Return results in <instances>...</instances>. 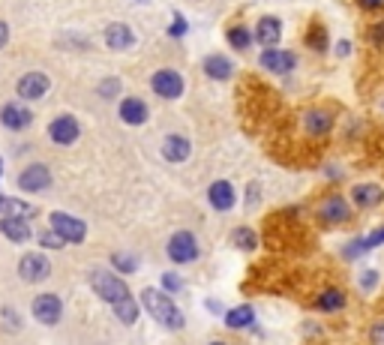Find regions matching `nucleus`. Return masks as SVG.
<instances>
[{
    "mask_svg": "<svg viewBox=\"0 0 384 345\" xmlns=\"http://www.w3.org/2000/svg\"><path fill=\"white\" fill-rule=\"evenodd\" d=\"M91 289L109 303V307L114 309V315H117L124 324L133 327L138 322V300L133 298L126 279H120V274H114V270H93Z\"/></svg>",
    "mask_w": 384,
    "mask_h": 345,
    "instance_id": "1",
    "label": "nucleus"
},
{
    "mask_svg": "<svg viewBox=\"0 0 384 345\" xmlns=\"http://www.w3.org/2000/svg\"><path fill=\"white\" fill-rule=\"evenodd\" d=\"M142 307L147 309V315H150L157 324L166 327V331H181V327L186 324L181 307H177L162 289H144L142 291Z\"/></svg>",
    "mask_w": 384,
    "mask_h": 345,
    "instance_id": "2",
    "label": "nucleus"
},
{
    "mask_svg": "<svg viewBox=\"0 0 384 345\" xmlns=\"http://www.w3.org/2000/svg\"><path fill=\"white\" fill-rule=\"evenodd\" d=\"M168 258L174 261V265H190V261L199 258V241H195L192 232H186V228H181V232H174L168 237Z\"/></svg>",
    "mask_w": 384,
    "mask_h": 345,
    "instance_id": "3",
    "label": "nucleus"
},
{
    "mask_svg": "<svg viewBox=\"0 0 384 345\" xmlns=\"http://www.w3.org/2000/svg\"><path fill=\"white\" fill-rule=\"evenodd\" d=\"M48 223H52V232L60 234V241H63V243H84V237H87V225L81 223V219L69 216V213L54 210L52 216H48Z\"/></svg>",
    "mask_w": 384,
    "mask_h": 345,
    "instance_id": "4",
    "label": "nucleus"
},
{
    "mask_svg": "<svg viewBox=\"0 0 384 345\" xmlns=\"http://www.w3.org/2000/svg\"><path fill=\"white\" fill-rule=\"evenodd\" d=\"M19 276L24 282H45L52 276V261L43 252H24L19 261Z\"/></svg>",
    "mask_w": 384,
    "mask_h": 345,
    "instance_id": "5",
    "label": "nucleus"
},
{
    "mask_svg": "<svg viewBox=\"0 0 384 345\" xmlns=\"http://www.w3.org/2000/svg\"><path fill=\"white\" fill-rule=\"evenodd\" d=\"M150 87L157 96H162V100H177V96L183 93V78H181V72H174V69H159V72H153Z\"/></svg>",
    "mask_w": 384,
    "mask_h": 345,
    "instance_id": "6",
    "label": "nucleus"
},
{
    "mask_svg": "<svg viewBox=\"0 0 384 345\" xmlns=\"http://www.w3.org/2000/svg\"><path fill=\"white\" fill-rule=\"evenodd\" d=\"M34 318L39 324H45V327H54L57 322H60V315H63V303L57 294H39V298L34 300Z\"/></svg>",
    "mask_w": 384,
    "mask_h": 345,
    "instance_id": "7",
    "label": "nucleus"
},
{
    "mask_svg": "<svg viewBox=\"0 0 384 345\" xmlns=\"http://www.w3.org/2000/svg\"><path fill=\"white\" fill-rule=\"evenodd\" d=\"M19 186L24 192H45L48 186H52V171H48L43 162H34V166H27L19 175Z\"/></svg>",
    "mask_w": 384,
    "mask_h": 345,
    "instance_id": "8",
    "label": "nucleus"
},
{
    "mask_svg": "<svg viewBox=\"0 0 384 345\" xmlns=\"http://www.w3.org/2000/svg\"><path fill=\"white\" fill-rule=\"evenodd\" d=\"M48 87H52V81H48V76H43V72H27V76H21L19 85H15L21 100H30V102L43 100L48 93Z\"/></svg>",
    "mask_w": 384,
    "mask_h": 345,
    "instance_id": "9",
    "label": "nucleus"
},
{
    "mask_svg": "<svg viewBox=\"0 0 384 345\" xmlns=\"http://www.w3.org/2000/svg\"><path fill=\"white\" fill-rule=\"evenodd\" d=\"M48 135H52L54 144H72L81 135V126H78L76 118H69V114H60V118L52 120V126H48Z\"/></svg>",
    "mask_w": 384,
    "mask_h": 345,
    "instance_id": "10",
    "label": "nucleus"
},
{
    "mask_svg": "<svg viewBox=\"0 0 384 345\" xmlns=\"http://www.w3.org/2000/svg\"><path fill=\"white\" fill-rule=\"evenodd\" d=\"M192 153V144L190 138L181 135V133H168L166 142H162V156H166L168 162H186Z\"/></svg>",
    "mask_w": 384,
    "mask_h": 345,
    "instance_id": "11",
    "label": "nucleus"
},
{
    "mask_svg": "<svg viewBox=\"0 0 384 345\" xmlns=\"http://www.w3.org/2000/svg\"><path fill=\"white\" fill-rule=\"evenodd\" d=\"M207 201L214 210H231L234 208V186L228 183V180H214L207 190Z\"/></svg>",
    "mask_w": 384,
    "mask_h": 345,
    "instance_id": "12",
    "label": "nucleus"
},
{
    "mask_svg": "<svg viewBox=\"0 0 384 345\" xmlns=\"http://www.w3.org/2000/svg\"><path fill=\"white\" fill-rule=\"evenodd\" d=\"M30 120H34V114H30L24 105H3V111H0V123H3L6 129H12V133H21V129L30 126Z\"/></svg>",
    "mask_w": 384,
    "mask_h": 345,
    "instance_id": "13",
    "label": "nucleus"
},
{
    "mask_svg": "<svg viewBox=\"0 0 384 345\" xmlns=\"http://www.w3.org/2000/svg\"><path fill=\"white\" fill-rule=\"evenodd\" d=\"M351 201H354L357 208H379L384 201V190L379 183H357L354 190H351Z\"/></svg>",
    "mask_w": 384,
    "mask_h": 345,
    "instance_id": "14",
    "label": "nucleus"
},
{
    "mask_svg": "<svg viewBox=\"0 0 384 345\" xmlns=\"http://www.w3.org/2000/svg\"><path fill=\"white\" fill-rule=\"evenodd\" d=\"M318 216H321L324 223H346V219L351 216V208L339 199V195H330V199L321 201V208H318Z\"/></svg>",
    "mask_w": 384,
    "mask_h": 345,
    "instance_id": "15",
    "label": "nucleus"
},
{
    "mask_svg": "<svg viewBox=\"0 0 384 345\" xmlns=\"http://www.w3.org/2000/svg\"><path fill=\"white\" fill-rule=\"evenodd\" d=\"M280 36H282V21L273 19V15H264V19L258 21V27H256V39L261 45L273 48L276 43H280Z\"/></svg>",
    "mask_w": 384,
    "mask_h": 345,
    "instance_id": "16",
    "label": "nucleus"
},
{
    "mask_svg": "<svg viewBox=\"0 0 384 345\" xmlns=\"http://www.w3.org/2000/svg\"><path fill=\"white\" fill-rule=\"evenodd\" d=\"M304 126L309 135H328L330 126H333V114L324 111V109H309L306 118H304Z\"/></svg>",
    "mask_w": 384,
    "mask_h": 345,
    "instance_id": "17",
    "label": "nucleus"
},
{
    "mask_svg": "<svg viewBox=\"0 0 384 345\" xmlns=\"http://www.w3.org/2000/svg\"><path fill=\"white\" fill-rule=\"evenodd\" d=\"M133 43H135V36L126 24H109L105 27V45L114 48V52H126Z\"/></svg>",
    "mask_w": 384,
    "mask_h": 345,
    "instance_id": "18",
    "label": "nucleus"
},
{
    "mask_svg": "<svg viewBox=\"0 0 384 345\" xmlns=\"http://www.w3.org/2000/svg\"><path fill=\"white\" fill-rule=\"evenodd\" d=\"M261 67L271 69V72H291L294 69V54L289 52H276V48H267L264 54H261Z\"/></svg>",
    "mask_w": 384,
    "mask_h": 345,
    "instance_id": "19",
    "label": "nucleus"
},
{
    "mask_svg": "<svg viewBox=\"0 0 384 345\" xmlns=\"http://www.w3.org/2000/svg\"><path fill=\"white\" fill-rule=\"evenodd\" d=\"M120 120L129 123V126H142L147 120V105L138 96H129V100L120 102Z\"/></svg>",
    "mask_w": 384,
    "mask_h": 345,
    "instance_id": "20",
    "label": "nucleus"
},
{
    "mask_svg": "<svg viewBox=\"0 0 384 345\" xmlns=\"http://www.w3.org/2000/svg\"><path fill=\"white\" fill-rule=\"evenodd\" d=\"M0 232H3V237H6V241H12V243L30 241V225L24 223V219H15V216H3V219H0Z\"/></svg>",
    "mask_w": 384,
    "mask_h": 345,
    "instance_id": "21",
    "label": "nucleus"
},
{
    "mask_svg": "<svg viewBox=\"0 0 384 345\" xmlns=\"http://www.w3.org/2000/svg\"><path fill=\"white\" fill-rule=\"evenodd\" d=\"M252 322H256V312H252L249 303H240V307L225 312V324L231 331H247V327H252Z\"/></svg>",
    "mask_w": 384,
    "mask_h": 345,
    "instance_id": "22",
    "label": "nucleus"
},
{
    "mask_svg": "<svg viewBox=\"0 0 384 345\" xmlns=\"http://www.w3.org/2000/svg\"><path fill=\"white\" fill-rule=\"evenodd\" d=\"M204 72H207L210 78H216V81H225V78H231V63L225 60V57H219V54H210L207 60H204Z\"/></svg>",
    "mask_w": 384,
    "mask_h": 345,
    "instance_id": "23",
    "label": "nucleus"
},
{
    "mask_svg": "<svg viewBox=\"0 0 384 345\" xmlns=\"http://www.w3.org/2000/svg\"><path fill=\"white\" fill-rule=\"evenodd\" d=\"M315 307L321 312H339L342 307H346V294H342L339 289H324L321 294H318Z\"/></svg>",
    "mask_w": 384,
    "mask_h": 345,
    "instance_id": "24",
    "label": "nucleus"
},
{
    "mask_svg": "<svg viewBox=\"0 0 384 345\" xmlns=\"http://www.w3.org/2000/svg\"><path fill=\"white\" fill-rule=\"evenodd\" d=\"M0 210H6V216H15V219H34L36 216V208H30V204H24L19 199H3V208Z\"/></svg>",
    "mask_w": 384,
    "mask_h": 345,
    "instance_id": "25",
    "label": "nucleus"
},
{
    "mask_svg": "<svg viewBox=\"0 0 384 345\" xmlns=\"http://www.w3.org/2000/svg\"><path fill=\"white\" fill-rule=\"evenodd\" d=\"M231 243L238 246V249H243V252H252L258 246V237H256V232H252V228L240 225V228H234V232H231Z\"/></svg>",
    "mask_w": 384,
    "mask_h": 345,
    "instance_id": "26",
    "label": "nucleus"
},
{
    "mask_svg": "<svg viewBox=\"0 0 384 345\" xmlns=\"http://www.w3.org/2000/svg\"><path fill=\"white\" fill-rule=\"evenodd\" d=\"M306 45L313 48V52H324V45H328V30H324V24H321V21H315L313 27H309Z\"/></svg>",
    "mask_w": 384,
    "mask_h": 345,
    "instance_id": "27",
    "label": "nucleus"
},
{
    "mask_svg": "<svg viewBox=\"0 0 384 345\" xmlns=\"http://www.w3.org/2000/svg\"><path fill=\"white\" fill-rule=\"evenodd\" d=\"M111 265H114V274H135V270H138V258L126 256V252H114Z\"/></svg>",
    "mask_w": 384,
    "mask_h": 345,
    "instance_id": "28",
    "label": "nucleus"
},
{
    "mask_svg": "<svg viewBox=\"0 0 384 345\" xmlns=\"http://www.w3.org/2000/svg\"><path fill=\"white\" fill-rule=\"evenodd\" d=\"M228 43L238 48V52H243V48L249 45V30L240 27V24H238V27H231V30H228Z\"/></svg>",
    "mask_w": 384,
    "mask_h": 345,
    "instance_id": "29",
    "label": "nucleus"
},
{
    "mask_svg": "<svg viewBox=\"0 0 384 345\" xmlns=\"http://www.w3.org/2000/svg\"><path fill=\"white\" fill-rule=\"evenodd\" d=\"M39 243H43L45 249H63V241H60V234H57V232H52V228L39 234Z\"/></svg>",
    "mask_w": 384,
    "mask_h": 345,
    "instance_id": "30",
    "label": "nucleus"
},
{
    "mask_svg": "<svg viewBox=\"0 0 384 345\" xmlns=\"http://www.w3.org/2000/svg\"><path fill=\"white\" fill-rule=\"evenodd\" d=\"M381 243H384V228H375L372 234L361 237V246H363V252H366V249H372V246H381Z\"/></svg>",
    "mask_w": 384,
    "mask_h": 345,
    "instance_id": "31",
    "label": "nucleus"
},
{
    "mask_svg": "<svg viewBox=\"0 0 384 345\" xmlns=\"http://www.w3.org/2000/svg\"><path fill=\"white\" fill-rule=\"evenodd\" d=\"M120 93V81L117 78H105L100 85V96H105V100H111V96Z\"/></svg>",
    "mask_w": 384,
    "mask_h": 345,
    "instance_id": "32",
    "label": "nucleus"
},
{
    "mask_svg": "<svg viewBox=\"0 0 384 345\" xmlns=\"http://www.w3.org/2000/svg\"><path fill=\"white\" fill-rule=\"evenodd\" d=\"M375 285H379V274H375V270H363L361 274V289L370 291V289H375Z\"/></svg>",
    "mask_w": 384,
    "mask_h": 345,
    "instance_id": "33",
    "label": "nucleus"
},
{
    "mask_svg": "<svg viewBox=\"0 0 384 345\" xmlns=\"http://www.w3.org/2000/svg\"><path fill=\"white\" fill-rule=\"evenodd\" d=\"M162 291H181V276H177V274H166V276H162Z\"/></svg>",
    "mask_w": 384,
    "mask_h": 345,
    "instance_id": "34",
    "label": "nucleus"
},
{
    "mask_svg": "<svg viewBox=\"0 0 384 345\" xmlns=\"http://www.w3.org/2000/svg\"><path fill=\"white\" fill-rule=\"evenodd\" d=\"M370 342H372V345H384V322L372 324V331H370Z\"/></svg>",
    "mask_w": 384,
    "mask_h": 345,
    "instance_id": "35",
    "label": "nucleus"
},
{
    "mask_svg": "<svg viewBox=\"0 0 384 345\" xmlns=\"http://www.w3.org/2000/svg\"><path fill=\"white\" fill-rule=\"evenodd\" d=\"M168 34H171V36H183V34H186V21L181 19V15H174V21H171Z\"/></svg>",
    "mask_w": 384,
    "mask_h": 345,
    "instance_id": "36",
    "label": "nucleus"
},
{
    "mask_svg": "<svg viewBox=\"0 0 384 345\" xmlns=\"http://www.w3.org/2000/svg\"><path fill=\"white\" fill-rule=\"evenodd\" d=\"M357 3H361L363 10H381V6H384V0H357Z\"/></svg>",
    "mask_w": 384,
    "mask_h": 345,
    "instance_id": "37",
    "label": "nucleus"
},
{
    "mask_svg": "<svg viewBox=\"0 0 384 345\" xmlns=\"http://www.w3.org/2000/svg\"><path fill=\"white\" fill-rule=\"evenodd\" d=\"M372 39L379 45H384V24H375V27H372Z\"/></svg>",
    "mask_w": 384,
    "mask_h": 345,
    "instance_id": "38",
    "label": "nucleus"
},
{
    "mask_svg": "<svg viewBox=\"0 0 384 345\" xmlns=\"http://www.w3.org/2000/svg\"><path fill=\"white\" fill-rule=\"evenodd\" d=\"M6 39H10V27H6L3 21H0V48L6 45Z\"/></svg>",
    "mask_w": 384,
    "mask_h": 345,
    "instance_id": "39",
    "label": "nucleus"
},
{
    "mask_svg": "<svg viewBox=\"0 0 384 345\" xmlns=\"http://www.w3.org/2000/svg\"><path fill=\"white\" fill-rule=\"evenodd\" d=\"M210 345H225V342H210Z\"/></svg>",
    "mask_w": 384,
    "mask_h": 345,
    "instance_id": "40",
    "label": "nucleus"
},
{
    "mask_svg": "<svg viewBox=\"0 0 384 345\" xmlns=\"http://www.w3.org/2000/svg\"><path fill=\"white\" fill-rule=\"evenodd\" d=\"M138 3H144V0H138Z\"/></svg>",
    "mask_w": 384,
    "mask_h": 345,
    "instance_id": "41",
    "label": "nucleus"
},
{
    "mask_svg": "<svg viewBox=\"0 0 384 345\" xmlns=\"http://www.w3.org/2000/svg\"><path fill=\"white\" fill-rule=\"evenodd\" d=\"M0 168H3V162H0Z\"/></svg>",
    "mask_w": 384,
    "mask_h": 345,
    "instance_id": "42",
    "label": "nucleus"
}]
</instances>
